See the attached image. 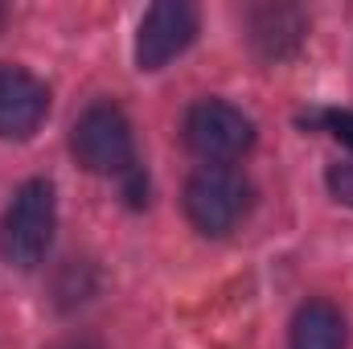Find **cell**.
<instances>
[{
  "mask_svg": "<svg viewBox=\"0 0 353 349\" xmlns=\"http://www.w3.org/2000/svg\"><path fill=\"white\" fill-rule=\"evenodd\" d=\"M316 123H321L333 140H341L345 148H353V111H337V107H329V111L316 115Z\"/></svg>",
  "mask_w": 353,
  "mask_h": 349,
  "instance_id": "9c48e42d",
  "label": "cell"
},
{
  "mask_svg": "<svg viewBox=\"0 0 353 349\" xmlns=\"http://www.w3.org/2000/svg\"><path fill=\"white\" fill-rule=\"evenodd\" d=\"M54 230H58V197H54V185L46 177H33L25 181L4 218H0V255L8 267L17 271H29L50 255V243H54Z\"/></svg>",
  "mask_w": 353,
  "mask_h": 349,
  "instance_id": "6da1fadb",
  "label": "cell"
},
{
  "mask_svg": "<svg viewBox=\"0 0 353 349\" xmlns=\"http://www.w3.org/2000/svg\"><path fill=\"white\" fill-rule=\"evenodd\" d=\"M66 349H87V346H66Z\"/></svg>",
  "mask_w": 353,
  "mask_h": 349,
  "instance_id": "7c38bea8",
  "label": "cell"
},
{
  "mask_svg": "<svg viewBox=\"0 0 353 349\" xmlns=\"http://www.w3.org/2000/svg\"><path fill=\"white\" fill-rule=\"evenodd\" d=\"M197 37V8L185 0H161L144 12L136 33V66L140 70H165L176 54L189 50Z\"/></svg>",
  "mask_w": 353,
  "mask_h": 349,
  "instance_id": "5b68a950",
  "label": "cell"
},
{
  "mask_svg": "<svg viewBox=\"0 0 353 349\" xmlns=\"http://www.w3.org/2000/svg\"><path fill=\"white\" fill-rule=\"evenodd\" d=\"M304 33H308L304 17L296 8H259L251 17V37H255V46H259L263 58H288V54H296L300 41H304Z\"/></svg>",
  "mask_w": 353,
  "mask_h": 349,
  "instance_id": "ba28073f",
  "label": "cell"
},
{
  "mask_svg": "<svg viewBox=\"0 0 353 349\" xmlns=\"http://www.w3.org/2000/svg\"><path fill=\"white\" fill-rule=\"evenodd\" d=\"M247 210H251V181L234 165H201L185 185V214L210 239L230 235L247 218Z\"/></svg>",
  "mask_w": 353,
  "mask_h": 349,
  "instance_id": "7a4b0ae2",
  "label": "cell"
},
{
  "mask_svg": "<svg viewBox=\"0 0 353 349\" xmlns=\"http://www.w3.org/2000/svg\"><path fill=\"white\" fill-rule=\"evenodd\" d=\"M185 144L205 165H230L255 144V123L222 99H201L185 115Z\"/></svg>",
  "mask_w": 353,
  "mask_h": 349,
  "instance_id": "277c9868",
  "label": "cell"
},
{
  "mask_svg": "<svg viewBox=\"0 0 353 349\" xmlns=\"http://www.w3.org/2000/svg\"><path fill=\"white\" fill-rule=\"evenodd\" d=\"M0 29H4V8H0Z\"/></svg>",
  "mask_w": 353,
  "mask_h": 349,
  "instance_id": "8fae6325",
  "label": "cell"
},
{
  "mask_svg": "<svg viewBox=\"0 0 353 349\" xmlns=\"http://www.w3.org/2000/svg\"><path fill=\"white\" fill-rule=\"evenodd\" d=\"M50 115V90L25 66L0 62V140H29Z\"/></svg>",
  "mask_w": 353,
  "mask_h": 349,
  "instance_id": "8992f818",
  "label": "cell"
},
{
  "mask_svg": "<svg viewBox=\"0 0 353 349\" xmlns=\"http://www.w3.org/2000/svg\"><path fill=\"white\" fill-rule=\"evenodd\" d=\"M345 341H350V329H345V317L337 304L308 300L296 308L288 349H345Z\"/></svg>",
  "mask_w": 353,
  "mask_h": 349,
  "instance_id": "52a82bcc",
  "label": "cell"
},
{
  "mask_svg": "<svg viewBox=\"0 0 353 349\" xmlns=\"http://www.w3.org/2000/svg\"><path fill=\"white\" fill-rule=\"evenodd\" d=\"M70 148L87 173L119 177L136 169V140L132 123L115 103H90L70 128Z\"/></svg>",
  "mask_w": 353,
  "mask_h": 349,
  "instance_id": "3957f363",
  "label": "cell"
},
{
  "mask_svg": "<svg viewBox=\"0 0 353 349\" xmlns=\"http://www.w3.org/2000/svg\"><path fill=\"white\" fill-rule=\"evenodd\" d=\"M325 181H329V193H333L341 206H350L353 210V165H333Z\"/></svg>",
  "mask_w": 353,
  "mask_h": 349,
  "instance_id": "30bf717a",
  "label": "cell"
}]
</instances>
